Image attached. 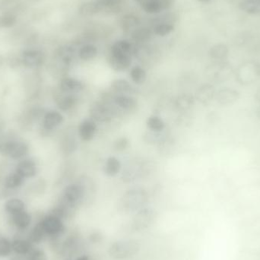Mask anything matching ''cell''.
I'll return each mask as SVG.
<instances>
[{
	"label": "cell",
	"instance_id": "6da1fadb",
	"mask_svg": "<svg viewBox=\"0 0 260 260\" xmlns=\"http://www.w3.org/2000/svg\"><path fill=\"white\" fill-rule=\"evenodd\" d=\"M29 151L28 144L14 135H0V155L19 162L28 157Z\"/></svg>",
	"mask_w": 260,
	"mask_h": 260
},
{
	"label": "cell",
	"instance_id": "7a4b0ae2",
	"mask_svg": "<svg viewBox=\"0 0 260 260\" xmlns=\"http://www.w3.org/2000/svg\"><path fill=\"white\" fill-rule=\"evenodd\" d=\"M148 196L146 191L142 188H134L126 191L118 204L119 210L124 214L137 213L145 208L148 202Z\"/></svg>",
	"mask_w": 260,
	"mask_h": 260
},
{
	"label": "cell",
	"instance_id": "3957f363",
	"mask_svg": "<svg viewBox=\"0 0 260 260\" xmlns=\"http://www.w3.org/2000/svg\"><path fill=\"white\" fill-rule=\"evenodd\" d=\"M85 194L86 189L82 183H70L63 189L58 204L73 213L83 202Z\"/></svg>",
	"mask_w": 260,
	"mask_h": 260
},
{
	"label": "cell",
	"instance_id": "277c9868",
	"mask_svg": "<svg viewBox=\"0 0 260 260\" xmlns=\"http://www.w3.org/2000/svg\"><path fill=\"white\" fill-rule=\"evenodd\" d=\"M141 244L136 240H120L114 242L108 247V255L112 259L124 260L139 253Z\"/></svg>",
	"mask_w": 260,
	"mask_h": 260
},
{
	"label": "cell",
	"instance_id": "5b68a950",
	"mask_svg": "<svg viewBox=\"0 0 260 260\" xmlns=\"http://www.w3.org/2000/svg\"><path fill=\"white\" fill-rule=\"evenodd\" d=\"M46 111L41 105L37 103L29 105L18 117L19 126L25 130H31L34 125L40 123Z\"/></svg>",
	"mask_w": 260,
	"mask_h": 260
},
{
	"label": "cell",
	"instance_id": "8992f818",
	"mask_svg": "<svg viewBox=\"0 0 260 260\" xmlns=\"http://www.w3.org/2000/svg\"><path fill=\"white\" fill-rule=\"evenodd\" d=\"M235 79L240 85L248 86L260 80V63L248 62L241 65L235 73Z\"/></svg>",
	"mask_w": 260,
	"mask_h": 260
},
{
	"label": "cell",
	"instance_id": "52a82bcc",
	"mask_svg": "<svg viewBox=\"0 0 260 260\" xmlns=\"http://www.w3.org/2000/svg\"><path fill=\"white\" fill-rule=\"evenodd\" d=\"M22 67L30 70H39L46 63V57L42 49L26 47L21 52Z\"/></svg>",
	"mask_w": 260,
	"mask_h": 260
},
{
	"label": "cell",
	"instance_id": "ba28073f",
	"mask_svg": "<svg viewBox=\"0 0 260 260\" xmlns=\"http://www.w3.org/2000/svg\"><path fill=\"white\" fill-rule=\"evenodd\" d=\"M63 122L64 117L61 112L55 110L46 111L40 123V131L42 136H49L50 133L62 126Z\"/></svg>",
	"mask_w": 260,
	"mask_h": 260
},
{
	"label": "cell",
	"instance_id": "9c48e42d",
	"mask_svg": "<svg viewBox=\"0 0 260 260\" xmlns=\"http://www.w3.org/2000/svg\"><path fill=\"white\" fill-rule=\"evenodd\" d=\"M156 218L157 213L153 209L145 207L135 213L132 221V229L137 232L145 231L154 224Z\"/></svg>",
	"mask_w": 260,
	"mask_h": 260
},
{
	"label": "cell",
	"instance_id": "30bf717a",
	"mask_svg": "<svg viewBox=\"0 0 260 260\" xmlns=\"http://www.w3.org/2000/svg\"><path fill=\"white\" fill-rule=\"evenodd\" d=\"M39 221L41 223L48 239L64 235L66 227L63 223V220L60 218L47 213Z\"/></svg>",
	"mask_w": 260,
	"mask_h": 260
},
{
	"label": "cell",
	"instance_id": "8fae6325",
	"mask_svg": "<svg viewBox=\"0 0 260 260\" xmlns=\"http://www.w3.org/2000/svg\"><path fill=\"white\" fill-rule=\"evenodd\" d=\"M109 107L113 115L115 116V111L130 113L134 111L138 106L137 100L131 95L114 94L111 99V103L107 105Z\"/></svg>",
	"mask_w": 260,
	"mask_h": 260
},
{
	"label": "cell",
	"instance_id": "7c38bea8",
	"mask_svg": "<svg viewBox=\"0 0 260 260\" xmlns=\"http://www.w3.org/2000/svg\"><path fill=\"white\" fill-rule=\"evenodd\" d=\"M14 171L25 180L34 178L38 174V165L33 158H25L19 161Z\"/></svg>",
	"mask_w": 260,
	"mask_h": 260
},
{
	"label": "cell",
	"instance_id": "4fadbf2b",
	"mask_svg": "<svg viewBox=\"0 0 260 260\" xmlns=\"http://www.w3.org/2000/svg\"><path fill=\"white\" fill-rule=\"evenodd\" d=\"M58 89L64 94L77 95L85 89V84L76 78L64 76L60 80Z\"/></svg>",
	"mask_w": 260,
	"mask_h": 260
},
{
	"label": "cell",
	"instance_id": "5bb4252c",
	"mask_svg": "<svg viewBox=\"0 0 260 260\" xmlns=\"http://www.w3.org/2000/svg\"><path fill=\"white\" fill-rule=\"evenodd\" d=\"M234 74L230 65L223 62H217L216 67L210 69V77L211 81L217 84L224 83L231 79Z\"/></svg>",
	"mask_w": 260,
	"mask_h": 260
},
{
	"label": "cell",
	"instance_id": "9a60e30c",
	"mask_svg": "<svg viewBox=\"0 0 260 260\" xmlns=\"http://www.w3.org/2000/svg\"><path fill=\"white\" fill-rule=\"evenodd\" d=\"M54 100L62 112H70L79 105V98L77 95L64 94L58 89V91L54 94Z\"/></svg>",
	"mask_w": 260,
	"mask_h": 260
},
{
	"label": "cell",
	"instance_id": "2e32d148",
	"mask_svg": "<svg viewBox=\"0 0 260 260\" xmlns=\"http://www.w3.org/2000/svg\"><path fill=\"white\" fill-rule=\"evenodd\" d=\"M91 118L96 123H108L111 122L114 115L109 107L105 103H95L90 108Z\"/></svg>",
	"mask_w": 260,
	"mask_h": 260
},
{
	"label": "cell",
	"instance_id": "e0dca14e",
	"mask_svg": "<svg viewBox=\"0 0 260 260\" xmlns=\"http://www.w3.org/2000/svg\"><path fill=\"white\" fill-rule=\"evenodd\" d=\"M240 98V93L232 88H220L216 91L215 100L221 106L229 107L234 105Z\"/></svg>",
	"mask_w": 260,
	"mask_h": 260
},
{
	"label": "cell",
	"instance_id": "ac0fdd59",
	"mask_svg": "<svg viewBox=\"0 0 260 260\" xmlns=\"http://www.w3.org/2000/svg\"><path fill=\"white\" fill-rule=\"evenodd\" d=\"M97 123L91 118L82 120L78 127V136L83 142H90L94 139L97 133Z\"/></svg>",
	"mask_w": 260,
	"mask_h": 260
},
{
	"label": "cell",
	"instance_id": "d6986e66",
	"mask_svg": "<svg viewBox=\"0 0 260 260\" xmlns=\"http://www.w3.org/2000/svg\"><path fill=\"white\" fill-rule=\"evenodd\" d=\"M110 66L116 72H124L129 70L132 65V55L113 54L111 53L108 59Z\"/></svg>",
	"mask_w": 260,
	"mask_h": 260
},
{
	"label": "cell",
	"instance_id": "ffe728a7",
	"mask_svg": "<svg viewBox=\"0 0 260 260\" xmlns=\"http://www.w3.org/2000/svg\"><path fill=\"white\" fill-rule=\"evenodd\" d=\"M9 222L11 225L17 229L19 232H23L26 231L32 222L31 215L26 210L16 213V214L9 216Z\"/></svg>",
	"mask_w": 260,
	"mask_h": 260
},
{
	"label": "cell",
	"instance_id": "44dd1931",
	"mask_svg": "<svg viewBox=\"0 0 260 260\" xmlns=\"http://www.w3.org/2000/svg\"><path fill=\"white\" fill-rule=\"evenodd\" d=\"M31 74L28 75L25 80V93L28 100L32 101L36 99L39 94V76L37 75L38 70H31Z\"/></svg>",
	"mask_w": 260,
	"mask_h": 260
},
{
	"label": "cell",
	"instance_id": "7402d4cb",
	"mask_svg": "<svg viewBox=\"0 0 260 260\" xmlns=\"http://www.w3.org/2000/svg\"><path fill=\"white\" fill-rule=\"evenodd\" d=\"M216 90L212 84H204L201 85L196 92V98L199 103L209 105L216 98Z\"/></svg>",
	"mask_w": 260,
	"mask_h": 260
},
{
	"label": "cell",
	"instance_id": "603a6c76",
	"mask_svg": "<svg viewBox=\"0 0 260 260\" xmlns=\"http://www.w3.org/2000/svg\"><path fill=\"white\" fill-rule=\"evenodd\" d=\"M75 136V133L70 129L63 135L60 141V149L63 154L69 155L76 151L77 148V141Z\"/></svg>",
	"mask_w": 260,
	"mask_h": 260
},
{
	"label": "cell",
	"instance_id": "cb8c5ba5",
	"mask_svg": "<svg viewBox=\"0 0 260 260\" xmlns=\"http://www.w3.org/2000/svg\"><path fill=\"white\" fill-rule=\"evenodd\" d=\"M105 7L106 6L102 0L95 2L84 3L79 7V13L83 17H91L103 11Z\"/></svg>",
	"mask_w": 260,
	"mask_h": 260
},
{
	"label": "cell",
	"instance_id": "d4e9b609",
	"mask_svg": "<svg viewBox=\"0 0 260 260\" xmlns=\"http://www.w3.org/2000/svg\"><path fill=\"white\" fill-rule=\"evenodd\" d=\"M111 88L115 94L131 95L134 94L136 88L129 81L124 79H114L111 84Z\"/></svg>",
	"mask_w": 260,
	"mask_h": 260
},
{
	"label": "cell",
	"instance_id": "484cf974",
	"mask_svg": "<svg viewBox=\"0 0 260 260\" xmlns=\"http://www.w3.org/2000/svg\"><path fill=\"white\" fill-rule=\"evenodd\" d=\"M13 251L17 255H28L32 249L35 247V245L31 243L28 239L19 237H15L12 241Z\"/></svg>",
	"mask_w": 260,
	"mask_h": 260
},
{
	"label": "cell",
	"instance_id": "4316f807",
	"mask_svg": "<svg viewBox=\"0 0 260 260\" xmlns=\"http://www.w3.org/2000/svg\"><path fill=\"white\" fill-rule=\"evenodd\" d=\"M25 180H26L24 179L22 176L13 171V172L8 173L5 176L2 186L6 189L17 192L18 189H20L23 186Z\"/></svg>",
	"mask_w": 260,
	"mask_h": 260
},
{
	"label": "cell",
	"instance_id": "83f0119b",
	"mask_svg": "<svg viewBox=\"0 0 260 260\" xmlns=\"http://www.w3.org/2000/svg\"><path fill=\"white\" fill-rule=\"evenodd\" d=\"M122 164L117 158L110 156L106 159L103 165V173L109 177H114L120 174Z\"/></svg>",
	"mask_w": 260,
	"mask_h": 260
},
{
	"label": "cell",
	"instance_id": "f1b7e54d",
	"mask_svg": "<svg viewBox=\"0 0 260 260\" xmlns=\"http://www.w3.org/2000/svg\"><path fill=\"white\" fill-rule=\"evenodd\" d=\"M4 210L9 216H12L26 210V205L22 199L17 197H11L6 201Z\"/></svg>",
	"mask_w": 260,
	"mask_h": 260
},
{
	"label": "cell",
	"instance_id": "f546056e",
	"mask_svg": "<svg viewBox=\"0 0 260 260\" xmlns=\"http://www.w3.org/2000/svg\"><path fill=\"white\" fill-rule=\"evenodd\" d=\"M17 22V15L10 10H0V28L10 29L14 28Z\"/></svg>",
	"mask_w": 260,
	"mask_h": 260
},
{
	"label": "cell",
	"instance_id": "4dcf8cb0",
	"mask_svg": "<svg viewBox=\"0 0 260 260\" xmlns=\"http://www.w3.org/2000/svg\"><path fill=\"white\" fill-rule=\"evenodd\" d=\"M46 238H47V237L40 221L36 223L27 236V239L34 245L39 244Z\"/></svg>",
	"mask_w": 260,
	"mask_h": 260
},
{
	"label": "cell",
	"instance_id": "1f68e13d",
	"mask_svg": "<svg viewBox=\"0 0 260 260\" xmlns=\"http://www.w3.org/2000/svg\"><path fill=\"white\" fill-rule=\"evenodd\" d=\"M229 50L228 46L224 43L213 45L209 51V55L212 60L216 62H223L228 57Z\"/></svg>",
	"mask_w": 260,
	"mask_h": 260
},
{
	"label": "cell",
	"instance_id": "d6a6232c",
	"mask_svg": "<svg viewBox=\"0 0 260 260\" xmlns=\"http://www.w3.org/2000/svg\"><path fill=\"white\" fill-rule=\"evenodd\" d=\"M98 54L97 46L93 44H85L78 51V57L84 62H90L94 60Z\"/></svg>",
	"mask_w": 260,
	"mask_h": 260
},
{
	"label": "cell",
	"instance_id": "836d02e7",
	"mask_svg": "<svg viewBox=\"0 0 260 260\" xmlns=\"http://www.w3.org/2000/svg\"><path fill=\"white\" fill-rule=\"evenodd\" d=\"M147 128L152 133H161L165 130L166 124L162 117L157 115H151L146 120Z\"/></svg>",
	"mask_w": 260,
	"mask_h": 260
},
{
	"label": "cell",
	"instance_id": "e575fe53",
	"mask_svg": "<svg viewBox=\"0 0 260 260\" xmlns=\"http://www.w3.org/2000/svg\"><path fill=\"white\" fill-rule=\"evenodd\" d=\"M129 76L136 85H142L146 81V71L140 66H134L129 70Z\"/></svg>",
	"mask_w": 260,
	"mask_h": 260
},
{
	"label": "cell",
	"instance_id": "d590c367",
	"mask_svg": "<svg viewBox=\"0 0 260 260\" xmlns=\"http://www.w3.org/2000/svg\"><path fill=\"white\" fill-rule=\"evenodd\" d=\"M133 46L127 40H119L111 46V53L113 54H126L132 55Z\"/></svg>",
	"mask_w": 260,
	"mask_h": 260
},
{
	"label": "cell",
	"instance_id": "8d00e7d4",
	"mask_svg": "<svg viewBox=\"0 0 260 260\" xmlns=\"http://www.w3.org/2000/svg\"><path fill=\"white\" fill-rule=\"evenodd\" d=\"M151 36H152V31L146 27L135 28L131 33L132 38L138 43H145L148 41Z\"/></svg>",
	"mask_w": 260,
	"mask_h": 260
},
{
	"label": "cell",
	"instance_id": "74e56055",
	"mask_svg": "<svg viewBox=\"0 0 260 260\" xmlns=\"http://www.w3.org/2000/svg\"><path fill=\"white\" fill-rule=\"evenodd\" d=\"M140 25V19L138 16L133 14L125 15L120 20V26L123 31H129L138 28Z\"/></svg>",
	"mask_w": 260,
	"mask_h": 260
},
{
	"label": "cell",
	"instance_id": "f35d334b",
	"mask_svg": "<svg viewBox=\"0 0 260 260\" xmlns=\"http://www.w3.org/2000/svg\"><path fill=\"white\" fill-rule=\"evenodd\" d=\"M239 7L242 11L249 14H260V0H243Z\"/></svg>",
	"mask_w": 260,
	"mask_h": 260
},
{
	"label": "cell",
	"instance_id": "ab89813d",
	"mask_svg": "<svg viewBox=\"0 0 260 260\" xmlns=\"http://www.w3.org/2000/svg\"><path fill=\"white\" fill-rule=\"evenodd\" d=\"M46 187H47V183L46 180L39 178L30 184L28 186V192L34 196H41L46 192Z\"/></svg>",
	"mask_w": 260,
	"mask_h": 260
},
{
	"label": "cell",
	"instance_id": "60d3db41",
	"mask_svg": "<svg viewBox=\"0 0 260 260\" xmlns=\"http://www.w3.org/2000/svg\"><path fill=\"white\" fill-rule=\"evenodd\" d=\"M142 10L148 14L156 15L162 13V9L159 0H143L141 2Z\"/></svg>",
	"mask_w": 260,
	"mask_h": 260
},
{
	"label": "cell",
	"instance_id": "b9f144b4",
	"mask_svg": "<svg viewBox=\"0 0 260 260\" xmlns=\"http://www.w3.org/2000/svg\"><path fill=\"white\" fill-rule=\"evenodd\" d=\"M5 63L12 70H17V69L20 68L22 67V58H21L20 54L10 53L5 57Z\"/></svg>",
	"mask_w": 260,
	"mask_h": 260
},
{
	"label": "cell",
	"instance_id": "7bdbcfd3",
	"mask_svg": "<svg viewBox=\"0 0 260 260\" xmlns=\"http://www.w3.org/2000/svg\"><path fill=\"white\" fill-rule=\"evenodd\" d=\"M174 30V26L172 24L159 23L156 24L153 29V33L159 37H166L169 35Z\"/></svg>",
	"mask_w": 260,
	"mask_h": 260
},
{
	"label": "cell",
	"instance_id": "ee69618b",
	"mask_svg": "<svg viewBox=\"0 0 260 260\" xmlns=\"http://www.w3.org/2000/svg\"><path fill=\"white\" fill-rule=\"evenodd\" d=\"M12 241L5 237H0V258H6L13 253Z\"/></svg>",
	"mask_w": 260,
	"mask_h": 260
},
{
	"label": "cell",
	"instance_id": "f6af8a7d",
	"mask_svg": "<svg viewBox=\"0 0 260 260\" xmlns=\"http://www.w3.org/2000/svg\"><path fill=\"white\" fill-rule=\"evenodd\" d=\"M27 260H47V256L44 250L40 248L34 247L27 255Z\"/></svg>",
	"mask_w": 260,
	"mask_h": 260
},
{
	"label": "cell",
	"instance_id": "bcb514c9",
	"mask_svg": "<svg viewBox=\"0 0 260 260\" xmlns=\"http://www.w3.org/2000/svg\"><path fill=\"white\" fill-rule=\"evenodd\" d=\"M129 141L126 137H121L117 139L114 142V148L117 151H123L129 147Z\"/></svg>",
	"mask_w": 260,
	"mask_h": 260
},
{
	"label": "cell",
	"instance_id": "7dc6e473",
	"mask_svg": "<svg viewBox=\"0 0 260 260\" xmlns=\"http://www.w3.org/2000/svg\"><path fill=\"white\" fill-rule=\"evenodd\" d=\"M162 7V11L169 10L174 7L175 0H159Z\"/></svg>",
	"mask_w": 260,
	"mask_h": 260
},
{
	"label": "cell",
	"instance_id": "c3c4849f",
	"mask_svg": "<svg viewBox=\"0 0 260 260\" xmlns=\"http://www.w3.org/2000/svg\"><path fill=\"white\" fill-rule=\"evenodd\" d=\"M17 0H0V9L1 10H7L9 7H11Z\"/></svg>",
	"mask_w": 260,
	"mask_h": 260
},
{
	"label": "cell",
	"instance_id": "681fc988",
	"mask_svg": "<svg viewBox=\"0 0 260 260\" xmlns=\"http://www.w3.org/2000/svg\"><path fill=\"white\" fill-rule=\"evenodd\" d=\"M101 238V235H100V233L98 232L93 233V234H91V235L89 236L90 240H91L92 243L100 241V239Z\"/></svg>",
	"mask_w": 260,
	"mask_h": 260
},
{
	"label": "cell",
	"instance_id": "f907efd6",
	"mask_svg": "<svg viewBox=\"0 0 260 260\" xmlns=\"http://www.w3.org/2000/svg\"><path fill=\"white\" fill-rule=\"evenodd\" d=\"M2 165H0V186H2L3 182H4V177L7 174H4V170Z\"/></svg>",
	"mask_w": 260,
	"mask_h": 260
},
{
	"label": "cell",
	"instance_id": "816d5d0a",
	"mask_svg": "<svg viewBox=\"0 0 260 260\" xmlns=\"http://www.w3.org/2000/svg\"><path fill=\"white\" fill-rule=\"evenodd\" d=\"M75 260H90V256L87 254H83V255H79Z\"/></svg>",
	"mask_w": 260,
	"mask_h": 260
},
{
	"label": "cell",
	"instance_id": "f5cc1de1",
	"mask_svg": "<svg viewBox=\"0 0 260 260\" xmlns=\"http://www.w3.org/2000/svg\"><path fill=\"white\" fill-rule=\"evenodd\" d=\"M255 99H256L258 103H260V86L258 87V89H257L256 92H255Z\"/></svg>",
	"mask_w": 260,
	"mask_h": 260
},
{
	"label": "cell",
	"instance_id": "db71d44e",
	"mask_svg": "<svg viewBox=\"0 0 260 260\" xmlns=\"http://www.w3.org/2000/svg\"><path fill=\"white\" fill-rule=\"evenodd\" d=\"M28 4H35L42 2L43 0H25Z\"/></svg>",
	"mask_w": 260,
	"mask_h": 260
},
{
	"label": "cell",
	"instance_id": "11a10c76",
	"mask_svg": "<svg viewBox=\"0 0 260 260\" xmlns=\"http://www.w3.org/2000/svg\"><path fill=\"white\" fill-rule=\"evenodd\" d=\"M5 64V57L4 56L0 55V68Z\"/></svg>",
	"mask_w": 260,
	"mask_h": 260
},
{
	"label": "cell",
	"instance_id": "9f6ffc18",
	"mask_svg": "<svg viewBox=\"0 0 260 260\" xmlns=\"http://www.w3.org/2000/svg\"><path fill=\"white\" fill-rule=\"evenodd\" d=\"M199 2L204 3V4H207V3L211 2L212 0H198Z\"/></svg>",
	"mask_w": 260,
	"mask_h": 260
},
{
	"label": "cell",
	"instance_id": "6f0895ef",
	"mask_svg": "<svg viewBox=\"0 0 260 260\" xmlns=\"http://www.w3.org/2000/svg\"><path fill=\"white\" fill-rule=\"evenodd\" d=\"M257 116H258V118L260 119V106L259 108L257 110Z\"/></svg>",
	"mask_w": 260,
	"mask_h": 260
},
{
	"label": "cell",
	"instance_id": "680465c9",
	"mask_svg": "<svg viewBox=\"0 0 260 260\" xmlns=\"http://www.w3.org/2000/svg\"><path fill=\"white\" fill-rule=\"evenodd\" d=\"M136 1H139V2H142V1H143V0H136Z\"/></svg>",
	"mask_w": 260,
	"mask_h": 260
}]
</instances>
